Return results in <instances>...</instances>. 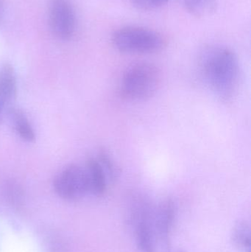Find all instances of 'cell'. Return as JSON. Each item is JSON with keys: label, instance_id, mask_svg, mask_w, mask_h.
<instances>
[{"label": "cell", "instance_id": "cell-1", "mask_svg": "<svg viewBox=\"0 0 251 252\" xmlns=\"http://www.w3.org/2000/svg\"><path fill=\"white\" fill-rule=\"evenodd\" d=\"M200 73L212 93L228 103L235 97L240 84L239 59L233 50L223 46H210L200 53Z\"/></svg>", "mask_w": 251, "mask_h": 252}, {"label": "cell", "instance_id": "cell-2", "mask_svg": "<svg viewBox=\"0 0 251 252\" xmlns=\"http://www.w3.org/2000/svg\"><path fill=\"white\" fill-rule=\"evenodd\" d=\"M161 84L162 74L156 65L137 62L128 66L122 75L121 95L131 101H144L156 94Z\"/></svg>", "mask_w": 251, "mask_h": 252}, {"label": "cell", "instance_id": "cell-3", "mask_svg": "<svg viewBox=\"0 0 251 252\" xmlns=\"http://www.w3.org/2000/svg\"><path fill=\"white\" fill-rule=\"evenodd\" d=\"M113 47L128 54H154L162 51L167 40L157 31L144 27L127 26L112 35Z\"/></svg>", "mask_w": 251, "mask_h": 252}, {"label": "cell", "instance_id": "cell-4", "mask_svg": "<svg viewBox=\"0 0 251 252\" xmlns=\"http://www.w3.org/2000/svg\"><path fill=\"white\" fill-rule=\"evenodd\" d=\"M129 206L137 247L141 252H156L153 221L155 207L151 201L144 194H134L131 197Z\"/></svg>", "mask_w": 251, "mask_h": 252}, {"label": "cell", "instance_id": "cell-5", "mask_svg": "<svg viewBox=\"0 0 251 252\" xmlns=\"http://www.w3.org/2000/svg\"><path fill=\"white\" fill-rule=\"evenodd\" d=\"M53 186L56 193L68 201L80 199L90 193L85 169L76 164L65 167L55 178Z\"/></svg>", "mask_w": 251, "mask_h": 252}, {"label": "cell", "instance_id": "cell-6", "mask_svg": "<svg viewBox=\"0 0 251 252\" xmlns=\"http://www.w3.org/2000/svg\"><path fill=\"white\" fill-rule=\"evenodd\" d=\"M50 29L57 38L70 39L75 33L76 18L69 0H51L49 8Z\"/></svg>", "mask_w": 251, "mask_h": 252}, {"label": "cell", "instance_id": "cell-7", "mask_svg": "<svg viewBox=\"0 0 251 252\" xmlns=\"http://www.w3.org/2000/svg\"><path fill=\"white\" fill-rule=\"evenodd\" d=\"M175 216L176 206L171 198L164 199L155 207L153 219L155 234L167 250V252L172 250L170 238L175 224Z\"/></svg>", "mask_w": 251, "mask_h": 252}, {"label": "cell", "instance_id": "cell-8", "mask_svg": "<svg viewBox=\"0 0 251 252\" xmlns=\"http://www.w3.org/2000/svg\"><path fill=\"white\" fill-rule=\"evenodd\" d=\"M85 169L89 184L90 193L96 196L104 195L109 180L97 158H88Z\"/></svg>", "mask_w": 251, "mask_h": 252}, {"label": "cell", "instance_id": "cell-9", "mask_svg": "<svg viewBox=\"0 0 251 252\" xmlns=\"http://www.w3.org/2000/svg\"><path fill=\"white\" fill-rule=\"evenodd\" d=\"M16 80L14 69L10 63L0 67V103L8 104L16 97Z\"/></svg>", "mask_w": 251, "mask_h": 252}, {"label": "cell", "instance_id": "cell-10", "mask_svg": "<svg viewBox=\"0 0 251 252\" xmlns=\"http://www.w3.org/2000/svg\"><path fill=\"white\" fill-rule=\"evenodd\" d=\"M231 241L236 248L241 252H251V226L246 220H238L233 226Z\"/></svg>", "mask_w": 251, "mask_h": 252}, {"label": "cell", "instance_id": "cell-11", "mask_svg": "<svg viewBox=\"0 0 251 252\" xmlns=\"http://www.w3.org/2000/svg\"><path fill=\"white\" fill-rule=\"evenodd\" d=\"M10 119L13 121L15 130L21 138L27 142L35 140V133L26 116L19 109H11L8 112Z\"/></svg>", "mask_w": 251, "mask_h": 252}, {"label": "cell", "instance_id": "cell-12", "mask_svg": "<svg viewBox=\"0 0 251 252\" xmlns=\"http://www.w3.org/2000/svg\"><path fill=\"white\" fill-rule=\"evenodd\" d=\"M186 9L196 17H206L216 11V0H184Z\"/></svg>", "mask_w": 251, "mask_h": 252}, {"label": "cell", "instance_id": "cell-13", "mask_svg": "<svg viewBox=\"0 0 251 252\" xmlns=\"http://www.w3.org/2000/svg\"><path fill=\"white\" fill-rule=\"evenodd\" d=\"M97 159L103 167L108 180L115 182L120 175V169L114 158L106 149H101L98 153Z\"/></svg>", "mask_w": 251, "mask_h": 252}, {"label": "cell", "instance_id": "cell-14", "mask_svg": "<svg viewBox=\"0 0 251 252\" xmlns=\"http://www.w3.org/2000/svg\"><path fill=\"white\" fill-rule=\"evenodd\" d=\"M134 7L142 10H156L162 7L169 0H131Z\"/></svg>", "mask_w": 251, "mask_h": 252}, {"label": "cell", "instance_id": "cell-15", "mask_svg": "<svg viewBox=\"0 0 251 252\" xmlns=\"http://www.w3.org/2000/svg\"><path fill=\"white\" fill-rule=\"evenodd\" d=\"M3 17H4V8H3L2 2L0 0V25L2 22Z\"/></svg>", "mask_w": 251, "mask_h": 252}, {"label": "cell", "instance_id": "cell-16", "mask_svg": "<svg viewBox=\"0 0 251 252\" xmlns=\"http://www.w3.org/2000/svg\"><path fill=\"white\" fill-rule=\"evenodd\" d=\"M4 107H5V106L0 103V122H1V118H2L3 111H4Z\"/></svg>", "mask_w": 251, "mask_h": 252}, {"label": "cell", "instance_id": "cell-17", "mask_svg": "<svg viewBox=\"0 0 251 252\" xmlns=\"http://www.w3.org/2000/svg\"><path fill=\"white\" fill-rule=\"evenodd\" d=\"M168 252H184L182 251V250H171L170 251H169Z\"/></svg>", "mask_w": 251, "mask_h": 252}]
</instances>
